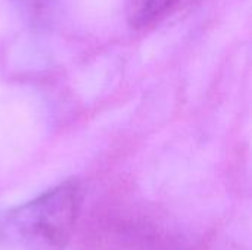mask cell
<instances>
[{"label":"cell","mask_w":252,"mask_h":250,"mask_svg":"<svg viewBox=\"0 0 252 250\" xmlns=\"http://www.w3.org/2000/svg\"><path fill=\"white\" fill-rule=\"evenodd\" d=\"M83 199V184L71 178L1 212L0 249L63 250L75 231Z\"/></svg>","instance_id":"obj_1"},{"label":"cell","mask_w":252,"mask_h":250,"mask_svg":"<svg viewBox=\"0 0 252 250\" xmlns=\"http://www.w3.org/2000/svg\"><path fill=\"white\" fill-rule=\"evenodd\" d=\"M182 0H127V21L136 28H146L162 19Z\"/></svg>","instance_id":"obj_2"}]
</instances>
